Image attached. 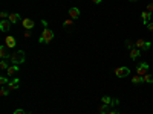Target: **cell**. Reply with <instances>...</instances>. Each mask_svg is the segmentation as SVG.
Wrapping results in <instances>:
<instances>
[{"label":"cell","instance_id":"cell-1","mask_svg":"<svg viewBox=\"0 0 153 114\" xmlns=\"http://www.w3.org/2000/svg\"><path fill=\"white\" fill-rule=\"evenodd\" d=\"M25 52L23 50H17L14 52V53L9 55V61H11V64H15V66H20L25 63Z\"/></svg>","mask_w":153,"mask_h":114},{"label":"cell","instance_id":"cell-2","mask_svg":"<svg viewBox=\"0 0 153 114\" xmlns=\"http://www.w3.org/2000/svg\"><path fill=\"white\" fill-rule=\"evenodd\" d=\"M52 38H54V31H51V29H43V32H41V35H40V38H38V41L40 43H43V44H44V43H46V44H48V43H51L52 41Z\"/></svg>","mask_w":153,"mask_h":114},{"label":"cell","instance_id":"cell-3","mask_svg":"<svg viewBox=\"0 0 153 114\" xmlns=\"http://www.w3.org/2000/svg\"><path fill=\"white\" fill-rule=\"evenodd\" d=\"M150 46H152V43H150V41H144V40H141V38L135 41V47L139 49V50H149V49H150Z\"/></svg>","mask_w":153,"mask_h":114},{"label":"cell","instance_id":"cell-4","mask_svg":"<svg viewBox=\"0 0 153 114\" xmlns=\"http://www.w3.org/2000/svg\"><path fill=\"white\" fill-rule=\"evenodd\" d=\"M115 75L118 78H125L130 75V68L129 67H118V68H115Z\"/></svg>","mask_w":153,"mask_h":114},{"label":"cell","instance_id":"cell-5","mask_svg":"<svg viewBox=\"0 0 153 114\" xmlns=\"http://www.w3.org/2000/svg\"><path fill=\"white\" fill-rule=\"evenodd\" d=\"M147 70H149V64H147V63H141V64H138V67H136V75L144 76V75L147 73Z\"/></svg>","mask_w":153,"mask_h":114},{"label":"cell","instance_id":"cell-6","mask_svg":"<svg viewBox=\"0 0 153 114\" xmlns=\"http://www.w3.org/2000/svg\"><path fill=\"white\" fill-rule=\"evenodd\" d=\"M22 24H23V28H25L26 31H31L34 26H35L34 20H31V19H25V20H22Z\"/></svg>","mask_w":153,"mask_h":114},{"label":"cell","instance_id":"cell-7","mask_svg":"<svg viewBox=\"0 0 153 114\" xmlns=\"http://www.w3.org/2000/svg\"><path fill=\"white\" fill-rule=\"evenodd\" d=\"M11 21L9 20H2V21H0V31H2V32H8V31H9V28H11Z\"/></svg>","mask_w":153,"mask_h":114},{"label":"cell","instance_id":"cell-8","mask_svg":"<svg viewBox=\"0 0 153 114\" xmlns=\"http://www.w3.org/2000/svg\"><path fill=\"white\" fill-rule=\"evenodd\" d=\"M5 44H6V47H9V49H12V47H15V44H17V41H15V38L14 37H6L5 38Z\"/></svg>","mask_w":153,"mask_h":114},{"label":"cell","instance_id":"cell-9","mask_svg":"<svg viewBox=\"0 0 153 114\" xmlns=\"http://www.w3.org/2000/svg\"><path fill=\"white\" fill-rule=\"evenodd\" d=\"M69 17L72 20L80 19V9H78V8H70V9H69Z\"/></svg>","mask_w":153,"mask_h":114},{"label":"cell","instance_id":"cell-10","mask_svg":"<svg viewBox=\"0 0 153 114\" xmlns=\"http://www.w3.org/2000/svg\"><path fill=\"white\" fill-rule=\"evenodd\" d=\"M19 85H20V79H19V78H15V79L9 81L8 88H9V90H17V88H19Z\"/></svg>","mask_w":153,"mask_h":114},{"label":"cell","instance_id":"cell-11","mask_svg":"<svg viewBox=\"0 0 153 114\" xmlns=\"http://www.w3.org/2000/svg\"><path fill=\"white\" fill-rule=\"evenodd\" d=\"M8 20H9L12 24H14V23H19V21H22L20 15L17 14V12H11V14H9V17H8Z\"/></svg>","mask_w":153,"mask_h":114},{"label":"cell","instance_id":"cell-12","mask_svg":"<svg viewBox=\"0 0 153 114\" xmlns=\"http://www.w3.org/2000/svg\"><path fill=\"white\" fill-rule=\"evenodd\" d=\"M6 73L9 75V76H14V75H17V73H19V66L11 64V66H9V68L6 70Z\"/></svg>","mask_w":153,"mask_h":114},{"label":"cell","instance_id":"cell-13","mask_svg":"<svg viewBox=\"0 0 153 114\" xmlns=\"http://www.w3.org/2000/svg\"><path fill=\"white\" fill-rule=\"evenodd\" d=\"M129 53H130V58H132V59H138V58L141 56V50L136 49V47H133L132 50H129Z\"/></svg>","mask_w":153,"mask_h":114},{"label":"cell","instance_id":"cell-14","mask_svg":"<svg viewBox=\"0 0 153 114\" xmlns=\"http://www.w3.org/2000/svg\"><path fill=\"white\" fill-rule=\"evenodd\" d=\"M141 19H142L144 24L150 23V19H152V12H149V11H144V12L141 14Z\"/></svg>","mask_w":153,"mask_h":114},{"label":"cell","instance_id":"cell-15","mask_svg":"<svg viewBox=\"0 0 153 114\" xmlns=\"http://www.w3.org/2000/svg\"><path fill=\"white\" fill-rule=\"evenodd\" d=\"M0 58H2V59L9 58V55H8V50H6V46H2V47H0Z\"/></svg>","mask_w":153,"mask_h":114},{"label":"cell","instance_id":"cell-16","mask_svg":"<svg viewBox=\"0 0 153 114\" xmlns=\"http://www.w3.org/2000/svg\"><path fill=\"white\" fill-rule=\"evenodd\" d=\"M142 82H147V84H153V75L150 73H146L142 76Z\"/></svg>","mask_w":153,"mask_h":114},{"label":"cell","instance_id":"cell-17","mask_svg":"<svg viewBox=\"0 0 153 114\" xmlns=\"http://www.w3.org/2000/svg\"><path fill=\"white\" fill-rule=\"evenodd\" d=\"M109 107H110V105H106V103H103L101 107L98 108V113H100V114H107V108H109Z\"/></svg>","mask_w":153,"mask_h":114},{"label":"cell","instance_id":"cell-18","mask_svg":"<svg viewBox=\"0 0 153 114\" xmlns=\"http://www.w3.org/2000/svg\"><path fill=\"white\" fill-rule=\"evenodd\" d=\"M132 82H133V84H141V82H142V76H139V75L132 76Z\"/></svg>","mask_w":153,"mask_h":114},{"label":"cell","instance_id":"cell-19","mask_svg":"<svg viewBox=\"0 0 153 114\" xmlns=\"http://www.w3.org/2000/svg\"><path fill=\"white\" fill-rule=\"evenodd\" d=\"M101 100H103V103H106V105H112V99L109 98V96H103Z\"/></svg>","mask_w":153,"mask_h":114},{"label":"cell","instance_id":"cell-20","mask_svg":"<svg viewBox=\"0 0 153 114\" xmlns=\"http://www.w3.org/2000/svg\"><path fill=\"white\" fill-rule=\"evenodd\" d=\"M0 68H2V70H8V68H9V66H8V63H6L5 59L0 61Z\"/></svg>","mask_w":153,"mask_h":114},{"label":"cell","instance_id":"cell-21","mask_svg":"<svg viewBox=\"0 0 153 114\" xmlns=\"http://www.w3.org/2000/svg\"><path fill=\"white\" fill-rule=\"evenodd\" d=\"M9 88H5V87H3V88L2 90H0V96H3V98H5V96H8V94H9Z\"/></svg>","mask_w":153,"mask_h":114},{"label":"cell","instance_id":"cell-22","mask_svg":"<svg viewBox=\"0 0 153 114\" xmlns=\"http://www.w3.org/2000/svg\"><path fill=\"white\" fill-rule=\"evenodd\" d=\"M0 84H2V85H8V84H9V79L5 78V76H2V78H0Z\"/></svg>","mask_w":153,"mask_h":114},{"label":"cell","instance_id":"cell-23","mask_svg":"<svg viewBox=\"0 0 153 114\" xmlns=\"http://www.w3.org/2000/svg\"><path fill=\"white\" fill-rule=\"evenodd\" d=\"M8 17H9V14H8L6 11H2V12H0V19H2V20H8Z\"/></svg>","mask_w":153,"mask_h":114},{"label":"cell","instance_id":"cell-24","mask_svg":"<svg viewBox=\"0 0 153 114\" xmlns=\"http://www.w3.org/2000/svg\"><path fill=\"white\" fill-rule=\"evenodd\" d=\"M125 47H127L129 50H132V49L135 47V43H130V41L127 40V41H125Z\"/></svg>","mask_w":153,"mask_h":114},{"label":"cell","instance_id":"cell-25","mask_svg":"<svg viewBox=\"0 0 153 114\" xmlns=\"http://www.w3.org/2000/svg\"><path fill=\"white\" fill-rule=\"evenodd\" d=\"M74 24V21H72V19H69V20H66L65 23H63V26H65V28H69V26H72Z\"/></svg>","mask_w":153,"mask_h":114},{"label":"cell","instance_id":"cell-26","mask_svg":"<svg viewBox=\"0 0 153 114\" xmlns=\"http://www.w3.org/2000/svg\"><path fill=\"white\" fill-rule=\"evenodd\" d=\"M146 26H147V29H149L150 32H153V23H152V21H150V23H147Z\"/></svg>","mask_w":153,"mask_h":114},{"label":"cell","instance_id":"cell-27","mask_svg":"<svg viewBox=\"0 0 153 114\" xmlns=\"http://www.w3.org/2000/svg\"><path fill=\"white\" fill-rule=\"evenodd\" d=\"M147 11H149V12H153V3H149V5H147Z\"/></svg>","mask_w":153,"mask_h":114},{"label":"cell","instance_id":"cell-28","mask_svg":"<svg viewBox=\"0 0 153 114\" xmlns=\"http://www.w3.org/2000/svg\"><path fill=\"white\" fill-rule=\"evenodd\" d=\"M12 114H28V113H25L23 110H15V111H14Z\"/></svg>","mask_w":153,"mask_h":114},{"label":"cell","instance_id":"cell-29","mask_svg":"<svg viewBox=\"0 0 153 114\" xmlns=\"http://www.w3.org/2000/svg\"><path fill=\"white\" fill-rule=\"evenodd\" d=\"M48 23H49V21H46V20H41V24H43V28H44V29L48 28Z\"/></svg>","mask_w":153,"mask_h":114},{"label":"cell","instance_id":"cell-30","mask_svg":"<svg viewBox=\"0 0 153 114\" xmlns=\"http://www.w3.org/2000/svg\"><path fill=\"white\" fill-rule=\"evenodd\" d=\"M118 103H120L118 99H112V107H113V105H118Z\"/></svg>","mask_w":153,"mask_h":114},{"label":"cell","instance_id":"cell-31","mask_svg":"<svg viewBox=\"0 0 153 114\" xmlns=\"http://www.w3.org/2000/svg\"><path fill=\"white\" fill-rule=\"evenodd\" d=\"M25 37L29 38V37H31V31H26V32H25Z\"/></svg>","mask_w":153,"mask_h":114},{"label":"cell","instance_id":"cell-32","mask_svg":"<svg viewBox=\"0 0 153 114\" xmlns=\"http://www.w3.org/2000/svg\"><path fill=\"white\" fill-rule=\"evenodd\" d=\"M107 114H120V113L115 111V110H110V111H107Z\"/></svg>","mask_w":153,"mask_h":114},{"label":"cell","instance_id":"cell-33","mask_svg":"<svg viewBox=\"0 0 153 114\" xmlns=\"http://www.w3.org/2000/svg\"><path fill=\"white\" fill-rule=\"evenodd\" d=\"M92 2H94L95 5H98V3H101V2H103V0H92Z\"/></svg>","mask_w":153,"mask_h":114},{"label":"cell","instance_id":"cell-34","mask_svg":"<svg viewBox=\"0 0 153 114\" xmlns=\"http://www.w3.org/2000/svg\"><path fill=\"white\" fill-rule=\"evenodd\" d=\"M130 2H138V0H130Z\"/></svg>","mask_w":153,"mask_h":114}]
</instances>
